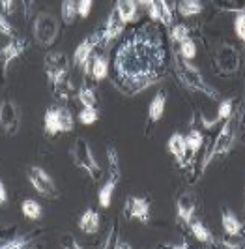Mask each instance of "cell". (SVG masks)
I'll return each mask as SVG.
<instances>
[{
    "label": "cell",
    "instance_id": "obj_1",
    "mask_svg": "<svg viewBox=\"0 0 245 249\" xmlns=\"http://www.w3.org/2000/svg\"><path fill=\"white\" fill-rule=\"evenodd\" d=\"M167 53L159 32L150 25L135 28L114 56V81L122 92L137 94L163 77Z\"/></svg>",
    "mask_w": 245,
    "mask_h": 249
},
{
    "label": "cell",
    "instance_id": "obj_2",
    "mask_svg": "<svg viewBox=\"0 0 245 249\" xmlns=\"http://www.w3.org/2000/svg\"><path fill=\"white\" fill-rule=\"evenodd\" d=\"M238 118H240V116H232V114H230V116L227 118L225 125L219 129V133H217V137L213 141L211 148L208 150V154H206L204 160H202V173L208 169L210 163L213 161L215 158H221V156L228 154V152L234 148V144H236V141H238V129H240V120H238Z\"/></svg>",
    "mask_w": 245,
    "mask_h": 249
},
{
    "label": "cell",
    "instance_id": "obj_3",
    "mask_svg": "<svg viewBox=\"0 0 245 249\" xmlns=\"http://www.w3.org/2000/svg\"><path fill=\"white\" fill-rule=\"evenodd\" d=\"M174 71L178 75V79L182 81V85L193 92H200L210 100H217L219 94L215 92V88H211L206 83V79L202 77V73L196 70L189 60H185L182 56H174Z\"/></svg>",
    "mask_w": 245,
    "mask_h": 249
},
{
    "label": "cell",
    "instance_id": "obj_4",
    "mask_svg": "<svg viewBox=\"0 0 245 249\" xmlns=\"http://www.w3.org/2000/svg\"><path fill=\"white\" fill-rule=\"evenodd\" d=\"M43 70H45V75L49 79V83L54 88V94L62 98V88L66 85V79L70 75V60L68 56L60 53V51H54V53H49L43 60Z\"/></svg>",
    "mask_w": 245,
    "mask_h": 249
},
{
    "label": "cell",
    "instance_id": "obj_5",
    "mask_svg": "<svg viewBox=\"0 0 245 249\" xmlns=\"http://www.w3.org/2000/svg\"><path fill=\"white\" fill-rule=\"evenodd\" d=\"M70 154H71V160H73L77 169H83L92 180H98L99 175H101V167H99L98 160L94 158L92 146H90V142L86 139L83 137L77 139L73 142V146H71Z\"/></svg>",
    "mask_w": 245,
    "mask_h": 249
},
{
    "label": "cell",
    "instance_id": "obj_6",
    "mask_svg": "<svg viewBox=\"0 0 245 249\" xmlns=\"http://www.w3.org/2000/svg\"><path fill=\"white\" fill-rule=\"evenodd\" d=\"M75 127V120L73 114L68 107H51L45 111V116H43V129L49 137H54L58 133H70L73 131Z\"/></svg>",
    "mask_w": 245,
    "mask_h": 249
},
{
    "label": "cell",
    "instance_id": "obj_7",
    "mask_svg": "<svg viewBox=\"0 0 245 249\" xmlns=\"http://www.w3.org/2000/svg\"><path fill=\"white\" fill-rule=\"evenodd\" d=\"M32 32H34V39L39 47H51L56 41L58 32H60L58 19L51 13H37L34 25H32Z\"/></svg>",
    "mask_w": 245,
    "mask_h": 249
},
{
    "label": "cell",
    "instance_id": "obj_8",
    "mask_svg": "<svg viewBox=\"0 0 245 249\" xmlns=\"http://www.w3.org/2000/svg\"><path fill=\"white\" fill-rule=\"evenodd\" d=\"M107 158H109V180L101 186L99 189V204L101 208H109L110 202H112V195H114V189L118 186V180H120V158H118V152L114 150V146H109L107 148Z\"/></svg>",
    "mask_w": 245,
    "mask_h": 249
},
{
    "label": "cell",
    "instance_id": "obj_9",
    "mask_svg": "<svg viewBox=\"0 0 245 249\" xmlns=\"http://www.w3.org/2000/svg\"><path fill=\"white\" fill-rule=\"evenodd\" d=\"M26 178H28L30 186L34 187L36 193H39L41 197L52 199V200H56L60 197V191H58V187L54 184L52 176H51L45 169H41V167H37V165H32V167L26 169Z\"/></svg>",
    "mask_w": 245,
    "mask_h": 249
},
{
    "label": "cell",
    "instance_id": "obj_10",
    "mask_svg": "<svg viewBox=\"0 0 245 249\" xmlns=\"http://www.w3.org/2000/svg\"><path fill=\"white\" fill-rule=\"evenodd\" d=\"M101 41H103V30L85 37V39L79 43V47L75 49L73 66L83 68L85 73H90V70H92V53H94V49L98 47Z\"/></svg>",
    "mask_w": 245,
    "mask_h": 249
},
{
    "label": "cell",
    "instance_id": "obj_11",
    "mask_svg": "<svg viewBox=\"0 0 245 249\" xmlns=\"http://www.w3.org/2000/svg\"><path fill=\"white\" fill-rule=\"evenodd\" d=\"M215 68L223 77L234 75L240 68V53L230 43H223L215 53Z\"/></svg>",
    "mask_w": 245,
    "mask_h": 249
},
{
    "label": "cell",
    "instance_id": "obj_12",
    "mask_svg": "<svg viewBox=\"0 0 245 249\" xmlns=\"http://www.w3.org/2000/svg\"><path fill=\"white\" fill-rule=\"evenodd\" d=\"M0 125L6 137H15L21 127V114L13 100H2L0 103Z\"/></svg>",
    "mask_w": 245,
    "mask_h": 249
},
{
    "label": "cell",
    "instance_id": "obj_13",
    "mask_svg": "<svg viewBox=\"0 0 245 249\" xmlns=\"http://www.w3.org/2000/svg\"><path fill=\"white\" fill-rule=\"evenodd\" d=\"M123 213H125L127 219H135L140 223H150V202L144 197L131 195V197L125 199Z\"/></svg>",
    "mask_w": 245,
    "mask_h": 249
},
{
    "label": "cell",
    "instance_id": "obj_14",
    "mask_svg": "<svg viewBox=\"0 0 245 249\" xmlns=\"http://www.w3.org/2000/svg\"><path fill=\"white\" fill-rule=\"evenodd\" d=\"M28 49V41H26L25 37H12L4 47H2V71L6 75L8 71V68H10V64L13 60H17L25 51Z\"/></svg>",
    "mask_w": 245,
    "mask_h": 249
},
{
    "label": "cell",
    "instance_id": "obj_15",
    "mask_svg": "<svg viewBox=\"0 0 245 249\" xmlns=\"http://www.w3.org/2000/svg\"><path fill=\"white\" fill-rule=\"evenodd\" d=\"M196 208V197L195 193H182L180 199L176 200V215L180 221L189 225L193 221V213Z\"/></svg>",
    "mask_w": 245,
    "mask_h": 249
},
{
    "label": "cell",
    "instance_id": "obj_16",
    "mask_svg": "<svg viewBox=\"0 0 245 249\" xmlns=\"http://www.w3.org/2000/svg\"><path fill=\"white\" fill-rule=\"evenodd\" d=\"M146 10H148V15L154 21H159L161 25L165 26L172 25V10L171 6H169V0H152Z\"/></svg>",
    "mask_w": 245,
    "mask_h": 249
},
{
    "label": "cell",
    "instance_id": "obj_17",
    "mask_svg": "<svg viewBox=\"0 0 245 249\" xmlns=\"http://www.w3.org/2000/svg\"><path fill=\"white\" fill-rule=\"evenodd\" d=\"M123 28H125V23L120 19V15L116 13V10H112V12L109 13L107 23H105V28H103V41H101V43H103V45L110 43L114 37H118L122 34Z\"/></svg>",
    "mask_w": 245,
    "mask_h": 249
},
{
    "label": "cell",
    "instance_id": "obj_18",
    "mask_svg": "<svg viewBox=\"0 0 245 249\" xmlns=\"http://www.w3.org/2000/svg\"><path fill=\"white\" fill-rule=\"evenodd\" d=\"M167 148L171 152L172 156H174V160L180 163V167H185V163H187V141L182 133H174L171 139H169V142H167Z\"/></svg>",
    "mask_w": 245,
    "mask_h": 249
},
{
    "label": "cell",
    "instance_id": "obj_19",
    "mask_svg": "<svg viewBox=\"0 0 245 249\" xmlns=\"http://www.w3.org/2000/svg\"><path fill=\"white\" fill-rule=\"evenodd\" d=\"M165 105H167V94L163 90H159L152 98V101H150V107H148V124L154 125L159 122L163 112H165Z\"/></svg>",
    "mask_w": 245,
    "mask_h": 249
},
{
    "label": "cell",
    "instance_id": "obj_20",
    "mask_svg": "<svg viewBox=\"0 0 245 249\" xmlns=\"http://www.w3.org/2000/svg\"><path fill=\"white\" fill-rule=\"evenodd\" d=\"M221 225H223V231L227 236H240L244 231V223L236 217V213L227 210V208L221 213Z\"/></svg>",
    "mask_w": 245,
    "mask_h": 249
},
{
    "label": "cell",
    "instance_id": "obj_21",
    "mask_svg": "<svg viewBox=\"0 0 245 249\" xmlns=\"http://www.w3.org/2000/svg\"><path fill=\"white\" fill-rule=\"evenodd\" d=\"M99 223H101L99 213L96 210H92V208H86L85 213L79 217V229L85 234H96L99 231Z\"/></svg>",
    "mask_w": 245,
    "mask_h": 249
},
{
    "label": "cell",
    "instance_id": "obj_22",
    "mask_svg": "<svg viewBox=\"0 0 245 249\" xmlns=\"http://www.w3.org/2000/svg\"><path fill=\"white\" fill-rule=\"evenodd\" d=\"M137 8H139V2L137 0H116V6L114 10L120 15L123 23H133L137 19Z\"/></svg>",
    "mask_w": 245,
    "mask_h": 249
},
{
    "label": "cell",
    "instance_id": "obj_23",
    "mask_svg": "<svg viewBox=\"0 0 245 249\" xmlns=\"http://www.w3.org/2000/svg\"><path fill=\"white\" fill-rule=\"evenodd\" d=\"M21 212H23V215H25L26 219H30V221H37V219H41V215H43L41 204L36 202L34 199L23 200V204H21Z\"/></svg>",
    "mask_w": 245,
    "mask_h": 249
},
{
    "label": "cell",
    "instance_id": "obj_24",
    "mask_svg": "<svg viewBox=\"0 0 245 249\" xmlns=\"http://www.w3.org/2000/svg\"><path fill=\"white\" fill-rule=\"evenodd\" d=\"M90 75L96 79V81H103L107 79L109 75V60L101 54V56H96L92 58V70H90Z\"/></svg>",
    "mask_w": 245,
    "mask_h": 249
},
{
    "label": "cell",
    "instance_id": "obj_25",
    "mask_svg": "<svg viewBox=\"0 0 245 249\" xmlns=\"http://www.w3.org/2000/svg\"><path fill=\"white\" fill-rule=\"evenodd\" d=\"M77 15H79V0H62V23L73 25Z\"/></svg>",
    "mask_w": 245,
    "mask_h": 249
},
{
    "label": "cell",
    "instance_id": "obj_26",
    "mask_svg": "<svg viewBox=\"0 0 245 249\" xmlns=\"http://www.w3.org/2000/svg\"><path fill=\"white\" fill-rule=\"evenodd\" d=\"M202 12V2L200 0H180L178 2V13L182 17H195Z\"/></svg>",
    "mask_w": 245,
    "mask_h": 249
},
{
    "label": "cell",
    "instance_id": "obj_27",
    "mask_svg": "<svg viewBox=\"0 0 245 249\" xmlns=\"http://www.w3.org/2000/svg\"><path fill=\"white\" fill-rule=\"evenodd\" d=\"M189 229H191L193 236H195L198 242H202V244H213V242H215L213 236H211V232L206 229V225H202L200 221H191V223H189Z\"/></svg>",
    "mask_w": 245,
    "mask_h": 249
},
{
    "label": "cell",
    "instance_id": "obj_28",
    "mask_svg": "<svg viewBox=\"0 0 245 249\" xmlns=\"http://www.w3.org/2000/svg\"><path fill=\"white\" fill-rule=\"evenodd\" d=\"M178 51H180V56L185 60H193L196 56V45L195 41L191 39V36H185L184 39L178 41Z\"/></svg>",
    "mask_w": 245,
    "mask_h": 249
},
{
    "label": "cell",
    "instance_id": "obj_29",
    "mask_svg": "<svg viewBox=\"0 0 245 249\" xmlns=\"http://www.w3.org/2000/svg\"><path fill=\"white\" fill-rule=\"evenodd\" d=\"M185 141H187V148L191 152V156H195L196 152L200 150V146H202L204 137H202V133L198 129H191L189 135H185Z\"/></svg>",
    "mask_w": 245,
    "mask_h": 249
},
{
    "label": "cell",
    "instance_id": "obj_30",
    "mask_svg": "<svg viewBox=\"0 0 245 249\" xmlns=\"http://www.w3.org/2000/svg\"><path fill=\"white\" fill-rule=\"evenodd\" d=\"M79 122L83 125H92V124H96L99 120V112L96 107H85L83 111L79 112Z\"/></svg>",
    "mask_w": 245,
    "mask_h": 249
},
{
    "label": "cell",
    "instance_id": "obj_31",
    "mask_svg": "<svg viewBox=\"0 0 245 249\" xmlns=\"http://www.w3.org/2000/svg\"><path fill=\"white\" fill-rule=\"evenodd\" d=\"M32 234H23V236H15L12 240H8V242H4L0 248L2 249H19V248H26L32 240Z\"/></svg>",
    "mask_w": 245,
    "mask_h": 249
},
{
    "label": "cell",
    "instance_id": "obj_32",
    "mask_svg": "<svg viewBox=\"0 0 245 249\" xmlns=\"http://www.w3.org/2000/svg\"><path fill=\"white\" fill-rule=\"evenodd\" d=\"M79 101L85 105V107H96V92L90 87H83L77 94Z\"/></svg>",
    "mask_w": 245,
    "mask_h": 249
},
{
    "label": "cell",
    "instance_id": "obj_33",
    "mask_svg": "<svg viewBox=\"0 0 245 249\" xmlns=\"http://www.w3.org/2000/svg\"><path fill=\"white\" fill-rule=\"evenodd\" d=\"M232 109H234V100H223L219 105V111H217V120H227L230 114H232Z\"/></svg>",
    "mask_w": 245,
    "mask_h": 249
},
{
    "label": "cell",
    "instance_id": "obj_34",
    "mask_svg": "<svg viewBox=\"0 0 245 249\" xmlns=\"http://www.w3.org/2000/svg\"><path fill=\"white\" fill-rule=\"evenodd\" d=\"M234 30H236V36L245 43V13H238L236 15V19H234Z\"/></svg>",
    "mask_w": 245,
    "mask_h": 249
},
{
    "label": "cell",
    "instance_id": "obj_35",
    "mask_svg": "<svg viewBox=\"0 0 245 249\" xmlns=\"http://www.w3.org/2000/svg\"><path fill=\"white\" fill-rule=\"evenodd\" d=\"M185 36H189V28H185V26H182V25L172 26L171 39L174 41V43H178V41H180V39H184Z\"/></svg>",
    "mask_w": 245,
    "mask_h": 249
},
{
    "label": "cell",
    "instance_id": "obj_36",
    "mask_svg": "<svg viewBox=\"0 0 245 249\" xmlns=\"http://www.w3.org/2000/svg\"><path fill=\"white\" fill-rule=\"evenodd\" d=\"M92 4H94V0H79V17L81 19H86L90 15Z\"/></svg>",
    "mask_w": 245,
    "mask_h": 249
},
{
    "label": "cell",
    "instance_id": "obj_37",
    "mask_svg": "<svg viewBox=\"0 0 245 249\" xmlns=\"http://www.w3.org/2000/svg\"><path fill=\"white\" fill-rule=\"evenodd\" d=\"M60 246H62V248H73V249H81V244H79V242H77V240H75V236H73V234H70V232H68V234H64V236H62Z\"/></svg>",
    "mask_w": 245,
    "mask_h": 249
},
{
    "label": "cell",
    "instance_id": "obj_38",
    "mask_svg": "<svg viewBox=\"0 0 245 249\" xmlns=\"http://www.w3.org/2000/svg\"><path fill=\"white\" fill-rule=\"evenodd\" d=\"M0 32H2L4 36L13 37V28H12V25H10V21L6 19V13L0 15Z\"/></svg>",
    "mask_w": 245,
    "mask_h": 249
},
{
    "label": "cell",
    "instance_id": "obj_39",
    "mask_svg": "<svg viewBox=\"0 0 245 249\" xmlns=\"http://www.w3.org/2000/svg\"><path fill=\"white\" fill-rule=\"evenodd\" d=\"M23 4V12H25V19H30L32 10H34V0H21Z\"/></svg>",
    "mask_w": 245,
    "mask_h": 249
},
{
    "label": "cell",
    "instance_id": "obj_40",
    "mask_svg": "<svg viewBox=\"0 0 245 249\" xmlns=\"http://www.w3.org/2000/svg\"><path fill=\"white\" fill-rule=\"evenodd\" d=\"M8 202V191H6V184L4 182H0V204L4 206Z\"/></svg>",
    "mask_w": 245,
    "mask_h": 249
},
{
    "label": "cell",
    "instance_id": "obj_41",
    "mask_svg": "<svg viewBox=\"0 0 245 249\" xmlns=\"http://www.w3.org/2000/svg\"><path fill=\"white\" fill-rule=\"evenodd\" d=\"M0 4H2V10H4V13H12L13 12V0H0Z\"/></svg>",
    "mask_w": 245,
    "mask_h": 249
}]
</instances>
